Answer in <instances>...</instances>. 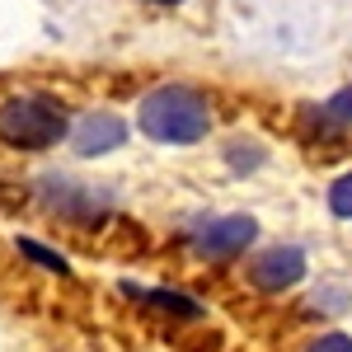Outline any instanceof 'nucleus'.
<instances>
[{"instance_id":"f257e3e1","label":"nucleus","mask_w":352,"mask_h":352,"mask_svg":"<svg viewBox=\"0 0 352 352\" xmlns=\"http://www.w3.org/2000/svg\"><path fill=\"white\" fill-rule=\"evenodd\" d=\"M136 127L160 146H197L212 132V99L192 85H155L136 104Z\"/></svg>"},{"instance_id":"f03ea898","label":"nucleus","mask_w":352,"mask_h":352,"mask_svg":"<svg viewBox=\"0 0 352 352\" xmlns=\"http://www.w3.org/2000/svg\"><path fill=\"white\" fill-rule=\"evenodd\" d=\"M71 132V113L52 94H19L0 104V141L14 151H47Z\"/></svg>"},{"instance_id":"7ed1b4c3","label":"nucleus","mask_w":352,"mask_h":352,"mask_svg":"<svg viewBox=\"0 0 352 352\" xmlns=\"http://www.w3.org/2000/svg\"><path fill=\"white\" fill-rule=\"evenodd\" d=\"M258 240V221L249 212H230V217H197L188 230V244L197 258H212V263H230L240 258L249 244Z\"/></svg>"},{"instance_id":"20e7f679","label":"nucleus","mask_w":352,"mask_h":352,"mask_svg":"<svg viewBox=\"0 0 352 352\" xmlns=\"http://www.w3.org/2000/svg\"><path fill=\"white\" fill-rule=\"evenodd\" d=\"M300 277H305V249L300 244H272V249L249 258V282L258 292H268V296L292 292Z\"/></svg>"},{"instance_id":"39448f33","label":"nucleus","mask_w":352,"mask_h":352,"mask_svg":"<svg viewBox=\"0 0 352 352\" xmlns=\"http://www.w3.org/2000/svg\"><path fill=\"white\" fill-rule=\"evenodd\" d=\"M127 141V122L118 118V113H85L80 122L71 127V146H76V155H85V160H94V155H109V151H118Z\"/></svg>"},{"instance_id":"423d86ee","label":"nucleus","mask_w":352,"mask_h":352,"mask_svg":"<svg viewBox=\"0 0 352 352\" xmlns=\"http://www.w3.org/2000/svg\"><path fill=\"white\" fill-rule=\"evenodd\" d=\"M43 188H47V202H52L61 217H71V221H89V217H99L104 207H109V197L104 192H89V188H76L71 179H43Z\"/></svg>"},{"instance_id":"0eeeda50","label":"nucleus","mask_w":352,"mask_h":352,"mask_svg":"<svg viewBox=\"0 0 352 352\" xmlns=\"http://www.w3.org/2000/svg\"><path fill=\"white\" fill-rule=\"evenodd\" d=\"M141 305H151V310H160V315H169V320H202V305L192 296H184V292H141V287H127Z\"/></svg>"},{"instance_id":"6e6552de","label":"nucleus","mask_w":352,"mask_h":352,"mask_svg":"<svg viewBox=\"0 0 352 352\" xmlns=\"http://www.w3.org/2000/svg\"><path fill=\"white\" fill-rule=\"evenodd\" d=\"M324 202H329V212H333L338 221H352V169H348V174H338V179L329 184Z\"/></svg>"},{"instance_id":"1a4fd4ad","label":"nucleus","mask_w":352,"mask_h":352,"mask_svg":"<svg viewBox=\"0 0 352 352\" xmlns=\"http://www.w3.org/2000/svg\"><path fill=\"white\" fill-rule=\"evenodd\" d=\"M352 305L348 287H338V282H324V287H315V300H310V310H324V315H343Z\"/></svg>"},{"instance_id":"9d476101","label":"nucleus","mask_w":352,"mask_h":352,"mask_svg":"<svg viewBox=\"0 0 352 352\" xmlns=\"http://www.w3.org/2000/svg\"><path fill=\"white\" fill-rule=\"evenodd\" d=\"M19 254H28L33 263H43L47 272H61V277L71 272V263H66L56 249H47V244H38V240H28V235H19Z\"/></svg>"},{"instance_id":"9b49d317","label":"nucleus","mask_w":352,"mask_h":352,"mask_svg":"<svg viewBox=\"0 0 352 352\" xmlns=\"http://www.w3.org/2000/svg\"><path fill=\"white\" fill-rule=\"evenodd\" d=\"M324 113H329V122H333L338 132H352V85H343V89H333V94H329Z\"/></svg>"},{"instance_id":"f8f14e48","label":"nucleus","mask_w":352,"mask_h":352,"mask_svg":"<svg viewBox=\"0 0 352 352\" xmlns=\"http://www.w3.org/2000/svg\"><path fill=\"white\" fill-rule=\"evenodd\" d=\"M305 352H352V333L348 329H324L305 343Z\"/></svg>"},{"instance_id":"ddd939ff","label":"nucleus","mask_w":352,"mask_h":352,"mask_svg":"<svg viewBox=\"0 0 352 352\" xmlns=\"http://www.w3.org/2000/svg\"><path fill=\"white\" fill-rule=\"evenodd\" d=\"M226 160L235 164V169H254V164H263V151H258V141H230Z\"/></svg>"},{"instance_id":"4468645a","label":"nucleus","mask_w":352,"mask_h":352,"mask_svg":"<svg viewBox=\"0 0 352 352\" xmlns=\"http://www.w3.org/2000/svg\"><path fill=\"white\" fill-rule=\"evenodd\" d=\"M146 5H184V0H146Z\"/></svg>"}]
</instances>
